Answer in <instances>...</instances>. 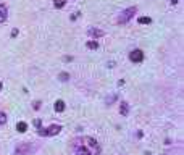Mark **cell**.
I'll return each mask as SVG.
<instances>
[{
  "mask_svg": "<svg viewBox=\"0 0 184 155\" xmlns=\"http://www.w3.org/2000/svg\"><path fill=\"white\" fill-rule=\"evenodd\" d=\"M71 149L76 155H98L100 153V145L91 136H79L73 139Z\"/></svg>",
  "mask_w": 184,
  "mask_h": 155,
  "instance_id": "obj_1",
  "label": "cell"
},
{
  "mask_svg": "<svg viewBox=\"0 0 184 155\" xmlns=\"http://www.w3.org/2000/svg\"><path fill=\"white\" fill-rule=\"evenodd\" d=\"M136 13H137V8H136V7L126 8V10H123L120 13V16H118V23H120V24H123V23H128L131 18L136 15Z\"/></svg>",
  "mask_w": 184,
  "mask_h": 155,
  "instance_id": "obj_2",
  "label": "cell"
},
{
  "mask_svg": "<svg viewBox=\"0 0 184 155\" xmlns=\"http://www.w3.org/2000/svg\"><path fill=\"white\" fill-rule=\"evenodd\" d=\"M31 152H32V147H31L29 142H21L15 149V153L16 155H27V153H31Z\"/></svg>",
  "mask_w": 184,
  "mask_h": 155,
  "instance_id": "obj_3",
  "label": "cell"
},
{
  "mask_svg": "<svg viewBox=\"0 0 184 155\" xmlns=\"http://www.w3.org/2000/svg\"><path fill=\"white\" fill-rule=\"evenodd\" d=\"M129 60L131 62H134V63H140L144 60V53H142V50H139V49H136L133 50L129 53Z\"/></svg>",
  "mask_w": 184,
  "mask_h": 155,
  "instance_id": "obj_4",
  "label": "cell"
},
{
  "mask_svg": "<svg viewBox=\"0 0 184 155\" xmlns=\"http://www.w3.org/2000/svg\"><path fill=\"white\" fill-rule=\"evenodd\" d=\"M60 131H61V126L60 124H52L47 129H44V136H56Z\"/></svg>",
  "mask_w": 184,
  "mask_h": 155,
  "instance_id": "obj_5",
  "label": "cell"
},
{
  "mask_svg": "<svg viewBox=\"0 0 184 155\" xmlns=\"http://www.w3.org/2000/svg\"><path fill=\"white\" fill-rule=\"evenodd\" d=\"M7 16H8V10H7V7L3 5V3H0V24L7 21Z\"/></svg>",
  "mask_w": 184,
  "mask_h": 155,
  "instance_id": "obj_6",
  "label": "cell"
},
{
  "mask_svg": "<svg viewBox=\"0 0 184 155\" xmlns=\"http://www.w3.org/2000/svg\"><path fill=\"white\" fill-rule=\"evenodd\" d=\"M103 34H105V32L102 29H97V27H91V29H89V36L91 37H102Z\"/></svg>",
  "mask_w": 184,
  "mask_h": 155,
  "instance_id": "obj_7",
  "label": "cell"
},
{
  "mask_svg": "<svg viewBox=\"0 0 184 155\" xmlns=\"http://www.w3.org/2000/svg\"><path fill=\"white\" fill-rule=\"evenodd\" d=\"M63 110H65V102H63V100H56V102H55V111L61 113Z\"/></svg>",
  "mask_w": 184,
  "mask_h": 155,
  "instance_id": "obj_8",
  "label": "cell"
},
{
  "mask_svg": "<svg viewBox=\"0 0 184 155\" xmlns=\"http://www.w3.org/2000/svg\"><path fill=\"white\" fill-rule=\"evenodd\" d=\"M120 113H121V115H124V116L129 113V107H128V103H126V102H123V103H121V107H120Z\"/></svg>",
  "mask_w": 184,
  "mask_h": 155,
  "instance_id": "obj_9",
  "label": "cell"
},
{
  "mask_svg": "<svg viewBox=\"0 0 184 155\" xmlns=\"http://www.w3.org/2000/svg\"><path fill=\"white\" fill-rule=\"evenodd\" d=\"M16 129H18V133H26V129H27V124L24 123V121H20V123L16 124Z\"/></svg>",
  "mask_w": 184,
  "mask_h": 155,
  "instance_id": "obj_10",
  "label": "cell"
},
{
  "mask_svg": "<svg viewBox=\"0 0 184 155\" xmlns=\"http://www.w3.org/2000/svg\"><path fill=\"white\" fill-rule=\"evenodd\" d=\"M65 3H66V0H53V5L55 8H63Z\"/></svg>",
  "mask_w": 184,
  "mask_h": 155,
  "instance_id": "obj_11",
  "label": "cell"
},
{
  "mask_svg": "<svg viewBox=\"0 0 184 155\" xmlns=\"http://www.w3.org/2000/svg\"><path fill=\"white\" fill-rule=\"evenodd\" d=\"M58 79H60V81H63V82H66L68 79H69V74L68 73H60L58 74Z\"/></svg>",
  "mask_w": 184,
  "mask_h": 155,
  "instance_id": "obj_12",
  "label": "cell"
},
{
  "mask_svg": "<svg viewBox=\"0 0 184 155\" xmlns=\"http://www.w3.org/2000/svg\"><path fill=\"white\" fill-rule=\"evenodd\" d=\"M86 45H87V49H92V50H94V49H97V47H98L97 40H89Z\"/></svg>",
  "mask_w": 184,
  "mask_h": 155,
  "instance_id": "obj_13",
  "label": "cell"
},
{
  "mask_svg": "<svg viewBox=\"0 0 184 155\" xmlns=\"http://www.w3.org/2000/svg\"><path fill=\"white\" fill-rule=\"evenodd\" d=\"M137 21L140 23V24H150V21H152V20H150V18H147V16H142V18H139Z\"/></svg>",
  "mask_w": 184,
  "mask_h": 155,
  "instance_id": "obj_14",
  "label": "cell"
},
{
  "mask_svg": "<svg viewBox=\"0 0 184 155\" xmlns=\"http://www.w3.org/2000/svg\"><path fill=\"white\" fill-rule=\"evenodd\" d=\"M7 113H3V111H0V124H5L7 123Z\"/></svg>",
  "mask_w": 184,
  "mask_h": 155,
  "instance_id": "obj_15",
  "label": "cell"
},
{
  "mask_svg": "<svg viewBox=\"0 0 184 155\" xmlns=\"http://www.w3.org/2000/svg\"><path fill=\"white\" fill-rule=\"evenodd\" d=\"M116 100V95H111V97H107V103H113V102H115Z\"/></svg>",
  "mask_w": 184,
  "mask_h": 155,
  "instance_id": "obj_16",
  "label": "cell"
},
{
  "mask_svg": "<svg viewBox=\"0 0 184 155\" xmlns=\"http://www.w3.org/2000/svg\"><path fill=\"white\" fill-rule=\"evenodd\" d=\"M34 124H36V128H37V129L42 128V121H40V120H36V121H34Z\"/></svg>",
  "mask_w": 184,
  "mask_h": 155,
  "instance_id": "obj_17",
  "label": "cell"
},
{
  "mask_svg": "<svg viewBox=\"0 0 184 155\" xmlns=\"http://www.w3.org/2000/svg\"><path fill=\"white\" fill-rule=\"evenodd\" d=\"M18 36V29H13V32H11V37H16Z\"/></svg>",
  "mask_w": 184,
  "mask_h": 155,
  "instance_id": "obj_18",
  "label": "cell"
},
{
  "mask_svg": "<svg viewBox=\"0 0 184 155\" xmlns=\"http://www.w3.org/2000/svg\"><path fill=\"white\" fill-rule=\"evenodd\" d=\"M39 107H40V102H36V103H34V108L39 110Z\"/></svg>",
  "mask_w": 184,
  "mask_h": 155,
  "instance_id": "obj_19",
  "label": "cell"
},
{
  "mask_svg": "<svg viewBox=\"0 0 184 155\" xmlns=\"http://www.w3.org/2000/svg\"><path fill=\"white\" fill-rule=\"evenodd\" d=\"M178 3V0H171V5H176Z\"/></svg>",
  "mask_w": 184,
  "mask_h": 155,
  "instance_id": "obj_20",
  "label": "cell"
},
{
  "mask_svg": "<svg viewBox=\"0 0 184 155\" xmlns=\"http://www.w3.org/2000/svg\"><path fill=\"white\" fill-rule=\"evenodd\" d=\"M0 89H2V82H0Z\"/></svg>",
  "mask_w": 184,
  "mask_h": 155,
  "instance_id": "obj_21",
  "label": "cell"
}]
</instances>
